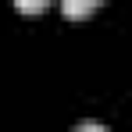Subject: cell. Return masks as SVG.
Masks as SVG:
<instances>
[{
    "instance_id": "obj_1",
    "label": "cell",
    "mask_w": 132,
    "mask_h": 132,
    "mask_svg": "<svg viewBox=\"0 0 132 132\" xmlns=\"http://www.w3.org/2000/svg\"><path fill=\"white\" fill-rule=\"evenodd\" d=\"M61 11L64 14H89V11H96V0H64Z\"/></svg>"
},
{
    "instance_id": "obj_2",
    "label": "cell",
    "mask_w": 132,
    "mask_h": 132,
    "mask_svg": "<svg viewBox=\"0 0 132 132\" xmlns=\"http://www.w3.org/2000/svg\"><path fill=\"white\" fill-rule=\"evenodd\" d=\"M75 132H111V129H107V125H100V121H79Z\"/></svg>"
},
{
    "instance_id": "obj_3",
    "label": "cell",
    "mask_w": 132,
    "mask_h": 132,
    "mask_svg": "<svg viewBox=\"0 0 132 132\" xmlns=\"http://www.w3.org/2000/svg\"><path fill=\"white\" fill-rule=\"evenodd\" d=\"M18 11H43V0H18Z\"/></svg>"
}]
</instances>
